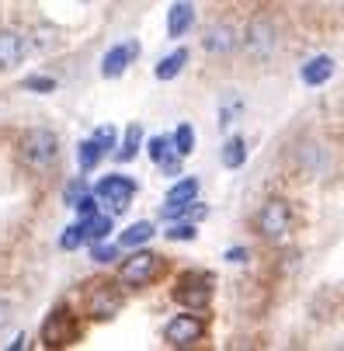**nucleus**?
<instances>
[{
    "mask_svg": "<svg viewBox=\"0 0 344 351\" xmlns=\"http://www.w3.org/2000/svg\"><path fill=\"white\" fill-rule=\"evenodd\" d=\"M18 160L35 174L49 171L60 160V136L53 129H28L18 139Z\"/></svg>",
    "mask_w": 344,
    "mask_h": 351,
    "instance_id": "1",
    "label": "nucleus"
},
{
    "mask_svg": "<svg viewBox=\"0 0 344 351\" xmlns=\"http://www.w3.org/2000/svg\"><path fill=\"white\" fill-rule=\"evenodd\" d=\"M174 299L188 310H206L212 299V275L206 271H184L174 285Z\"/></svg>",
    "mask_w": 344,
    "mask_h": 351,
    "instance_id": "2",
    "label": "nucleus"
},
{
    "mask_svg": "<svg viewBox=\"0 0 344 351\" xmlns=\"http://www.w3.org/2000/svg\"><path fill=\"white\" fill-rule=\"evenodd\" d=\"M160 268H164V261H160V254H153V250H136L132 258H125L122 261V268H119V282L122 285H150L157 275H160Z\"/></svg>",
    "mask_w": 344,
    "mask_h": 351,
    "instance_id": "3",
    "label": "nucleus"
},
{
    "mask_svg": "<svg viewBox=\"0 0 344 351\" xmlns=\"http://www.w3.org/2000/svg\"><path fill=\"white\" fill-rule=\"evenodd\" d=\"M288 226H292L288 202H285V198H268V202L261 206V213H258V233L265 240H282L288 233Z\"/></svg>",
    "mask_w": 344,
    "mask_h": 351,
    "instance_id": "4",
    "label": "nucleus"
},
{
    "mask_svg": "<svg viewBox=\"0 0 344 351\" xmlns=\"http://www.w3.org/2000/svg\"><path fill=\"white\" fill-rule=\"evenodd\" d=\"M73 341H77V320L66 306H56L42 324V344L45 348H66Z\"/></svg>",
    "mask_w": 344,
    "mask_h": 351,
    "instance_id": "5",
    "label": "nucleus"
},
{
    "mask_svg": "<svg viewBox=\"0 0 344 351\" xmlns=\"http://www.w3.org/2000/svg\"><path fill=\"white\" fill-rule=\"evenodd\" d=\"M94 195L101 198V202H108L112 213H125L132 195H136V181L125 178V174H108V178H101L94 184Z\"/></svg>",
    "mask_w": 344,
    "mask_h": 351,
    "instance_id": "6",
    "label": "nucleus"
},
{
    "mask_svg": "<svg viewBox=\"0 0 344 351\" xmlns=\"http://www.w3.org/2000/svg\"><path fill=\"white\" fill-rule=\"evenodd\" d=\"M202 334H206V320L202 317H191V313H181V317H174L164 327V341L171 348H191L195 341H202Z\"/></svg>",
    "mask_w": 344,
    "mask_h": 351,
    "instance_id": "7",
    "label": "nucleus"
},
{
    "mask_svg": "<svg viewBox=\"0 0 344 351\" xmlns=\"http://www.w3.org/2000/svg\"><path fill=\"white\" fill-rule=\"evenodd\" d=\"M243 49H247V56H268L275 49V25L268 14H258L247 28V35H243Z\"/></svg>",
    "mask_w": 344,
    "mask_h": 351,
    "instance_id": "8",
    "label": "nucleus"
},
{
    "mask_svg": "<svg viewBox=\"0 0 344 351\" xmlns=\"http://www.w3.org/2000/svg\"><path fill=\"white\" fill-rule=\"evenodd\" d=\"M122 310V292L115 285H97L87 299V317L90 320H112Z\"/></svg>",
    "mask_w": 344,
    "mask_h": 351,
    "instance_id": "9",
    "label": "nucleus"
},
{
    "mask_svg": "<svg viewBox=\"0 0 344 351\" xmlns=\"http://www.w3.org/2000/svg\"><path fill=\"white\" fill-rule=\"evenodd\" d=\"M139 56V42H119V45H112L108 53H105V60H101V77H108V80H115V77H122L129 66H132V60Z\"/></svg>",
    "mask_w": 344,
    "mask_h": 351,
    "instance_id": "10",
    "label": "nucleus"
},
{
    "mask_svg": "<svg viewBox=\"0 0 344 351\" xmlns=\"http://www.w3.org/2000/svg\"><path fill=\"white\" fill-rule=\"evenodd\" d=\"M236 42H240V35H236V28H233L230 21H216V25L202 35V49H206V53H212V56L233 53Z\"/></svg>",
    "mask_w": 344,
    "mask_h": 351,
    "instance_id": "11",
    "label": "nucleus"
},
{
    "mask_svg": "<svg viewBox=\"0 0 344 351\" xmlns=\"http://www.w3.org/2000/svg\"><path fill=\"white\" fill-rule=\"evenodd\" d=\"M28 53V38L14 28H0V70H14Z\"/></svg>",
    "mask_w": 344,
    "mask_h": 351,
    "instance_id": "12",
    "label": "nucleus"
},
{
    "mask_svg": "<svg viewBox=\"0 0 344 351\" xmlns=\"http://www.w3.org/2000/svg\"><path fill=\"white\" fill-rule=\"evenodd\" d=\"M299 77H303L306 87H320V84H327V80L334 77V60L320 53V56H313V60L303 63V73H299Z\"/></svg>",
    "mask_w": 344,
    "mask_h": 351,
    "instance_id": "13",
    "label": "nucleus"
},
{
    "mask_svg": "<svg viewBox=\"0 0 344 351\" xmlns=\"http://www.w3.org/2000/svg\"><path fill=\"white\" fill-rule=\"evenodd\" d=\"M191 25H195V8H191V0H177V4L171 8V14H167V35L177 38V35H184Z\"/></svg>",
    "mask_w": 344,
    "mask_h": 351,
    "instance_id": "14",
    "label": "nucleus"
},
{
    "mask_svg": "<svg viewBox=\"0 0 344 351\" xmlns=\"http://www.w3.org/2000/svg\"><path fill=\"white\" fill-rule=\"evenodd\" d=\"M153 233H157V226H153L150 219H139V223H132L129 230H122L119 247H143V243L153 240Z\"/></svg>",
    "mask_w": 344,
    "mask_h": 351,
    "instance_id": "15",
    "label": "nucleus"
},
{
    "mask_svg": "<svg viewBox=\"0 0 344 351\" xmlns=\"http://www.w3.org/2000/svg\"><path fill=\"white\" fill-rule=\"evenodd\" d=\"M188 202H199V178H181L167 191V206H188Z\"/></svg>",
    "mask_w": 344,
    "mask_h": 351,
    "instance_id": "16",
    "label": "nucleus"
},
{
    "mask_svg": "<svg viewBox=\"0 0 344 351\" xmlns=\"http://www.w3.org/2000/svg\"><path fill=\"white\" fill-rule=\"evenodd\" d=\"M139 149H143V129L139 125H129L125 136H122V146L115 149V160L119 164H129V160L139 157Z\"/></svg>",
    "mask_w": 344,
    "mask_h": 351,
    "instance_id": "17",
    "label": "nucleus"
},
{
    "mask_svg": "<svg viewBox=\"0 0 344 351\" xmlns=\"http://www.w3.org/2000/svg\"><path fill=\"white\" fill-rule=\"evenodd\" d=\"M184 63H188V49H174V53H167V56L157 63V70H153V73H157V80H164V84H167V80H174V77L184 70Z\"/></svg>",
    "mask_w": 344,
    "mask_h": 351,
    "instance_id": "18",
    "label": "nucleus"
},
{
    "mask_svg": "<svg viewBox=\"0 0 344 351\" xmlns=\"http://www.w3.org/2000/svg\"><path fill=\"white\" fill-rule=\"evenodd\" d=\"M108 154V149L101 146V143H97L94 136L90 139H84L80 146H77V160H80V171H94L97 164H101V157Z\"/></svg>",
    "mask_w": 344,
    "mask_h": 351,
    "instance_id": "19",
    "label": "nucleus"
},
{
    "mask_svg": "<svg viewBox=\"0 0 344 351\" xmlns=\"http://www.w3.org/2000/svg\"><path fill=\"white\" fill-rule=\"evenodd\" d=\"M80 223H84L87 243H97V240H105V237L112 233V216H101V213H94V216H87V219H80Z\"/></svg>",
    "mask_w": 344,
    "mask_h": 351,
    "instance_id": "20",
    "label": "nucleus"
},
{
    "mask_svg": "<svg viewBox=\"0 0 344 351\" xmlns=\"http://www.w3.org/2000/svg\"><path fill=\"white\" fill-rule=\"evenodd\" d=\"M243 160H247V143H243L240 136H233V139H226L223 143V167H243Z\"/></svg>",
    "mask_w": 344,
    "mask_h": 351,
    "instance_id": "21",
    "label": "nucleus"
},
{
    "mask_svg": "<svg viewBox=\"0 0 344 351\" xmlns=\"http://www.w3.org/2000/svg\"><path fill=\"white\" fill-rule=\"evenodd\" d=\"M164 237L171 240V243H188V240H195L199 237V230H195V223L191 219H177V223H171V230H164Z\"/></svg>",
    "mask_w": 344,
    "mask_h": 351,
    "instance_id": "22",
    "label": "nucleus"
},
{
    "mask_svg": "<svg viewBox=\"0 0 344 351\" xmlns=\"http://www.w3.org/2000/svg\"><path fill=\"white\" fill-rule=\"evenodd\" d=\"M171 143H174V149L181 157H191V149H195V129L184 122V125H177V132L171 136Z\"/></svg>",
    "mask_w": 344,
    "mask_h": 351,
    "instance_id": "23",
    "label": "nucleus"
},
{
    "mask_svg": "<svg viewBox=\"0 0 344 351\" xmlns=\"http://www.w3.org/2000/svg\"><path fill=\"white\" fill-rule=\"evenodd\" d=\"M146 154H150V160H164L167 154H174V143H171V136H153L150 143H146Z\"/></svg>",
    "mask_w": 344,
    "mask_h": 351,
    "instance_id": "24",
    "label": "nucleus"
},
{
    "mask_svg": "<svg viewBox=\"0 0 344 351\" xmlns=\"http://www.w3.org/2000/svg\"><path fill=\"white\" fill-rule=\"evenodd\" d=\"M21 90H32V94H53V90H56V80H53V77H25V80H21Z\"/></svg>",
    "mask_w": 344,
    "mask_h": 351,
    "instance_id": "25",
    "label": "nucleus"
},
{
    "mask_svg": "<svg viewBox=\"0 0 344 351\" xmlns=\"http://www.w3.org/2000/svg\"><path fill=\"white\" fill-rule=\"evenodd\" d=\"M80 243H87V237H84V223L66 226V233L60 237V247H63V250H77Z\"/></svg>",
    "mask_w": 344,
    "mask_h": 351,
    "instance_id": "26",
    "label": "nucleus"
},
{
    "mask_svg": "<svg viewBox=\"0 0 344 351\" xmlns=\"http://www.w3.org/2000/svg\"><path fill=\"white\" fill-rule=\"evenodd\" d=\"M119 250H122V247H105L101 240H97V243H90V258H94L97 265H112V261L119 258Z\"/></svg>",
    "mask_w": 344,
    "mask_h": 351,
    "instance_id": "27",
    "label": "nucleus"
},
{
    "mask_svg": "<svg viewBox=\"0 0 344 351\" xmlns=\"http://www.w3.org/2000/svg\"><path fill=\"white\" fill-rule=\"evenodd\" d=\"M84 195H87V184H84V178H77V181H70V184H66V191H63V202H66V206H77Z\"/></svg>",
    "mask_w": 344,
    "mask_h": 351,
    "instance_id": "28",
    "label": "nucleus"
},
{
    "mask_svg": "<svg viewBox=\"0 0 344 351\" xmlns=\"http://www.w3.org/2000/svg\"><path fill=\"white\" fill-rule=\"evenodd\" d=\"M97 202H101V198H97L94 191H87L73 209H77V216H80V219H87V216H94V213H97Z\"/></svg>",
    "mask_w": 344,
    "mask_h": 351,
    "instance_id": "29",
    "label": "nucleus"
},
{
    "mask_svg": "<svg viewBox=\"0 0 344 351\" xmlns=\"http://www.w3.org/2000/svg\"><path fill=\"white\" fill-rule=\"evenodd\" d=\"M181 160H184V157L174 149V154H167V157L160 160V171H164V174H171V178H177V174H181Z\"/></svg>",
    "mask_w": 344,
    "mask_h": 351,
    "instance_id": "30",
    "label": "nucleus"
},
{
    "mask_svg": "<svg viewBox=\"0 0 344 351\" xmlns=\"http://www.w3.org/2000/svg\"><path fill=\"white\" fill-rule=\"evenodd\" d=\"M38 35H42V38H35V45H38V49H53V45L60 42V32H56V28H49V25H45V28H38Z\"/></svg>",
    "mask_w": 344,
    "mask_h": 351,
    "instance_id": "31",
    "label": "nucleus"
},
{
    "mask_svg": "<svg viewBox=\"0 0 344 351\" xmlns=\"http://www.w3.org/2000/svg\"><path fill=\"white\" fill-rule=\"evenodd\" d=\"M94 139L101 143L105 149H112V146H115V129H112V125H97V129H94Z\"/></svg>",
    "mask_w": 344,
    "mask_h": 351,
    "instance_id": "32",
    "label": "nucleus"
},
{
    "mask_svg": "<svg viewBox=\"0 0 344 351\" xmlns=\"http://www.w3.org/2000/svg\"><path fill=\"white\" fill-rule=\"evenodd\" d=\"M247 258H251L247 247H230V250H226V261H230V265H243Z\"/></svg>",
    "mask_w": 344,
    "mask_h": 351,
    "instance_id": "33",
    "label": "nucleus"
},
{
    "mask_svg": "<svg viewBox=\"0 0 344 351\" xmlns=\"http://www.w3.org/2000/svg\"><path fill=\"white\" fill-rule=\"evenodd\" d=\"M8 320H11V306L4 303V299H0V330L8 327Z\"/></svg>",
    "mask_w": 344,
    "mask_h": 351,
    "instance_id": "34",
    "label": "nucleus"
},
{
    "mask_svg": "<svg viewBox=\"0 0 344 351\" xmlns=\"http://www.w3.org/2000/svg\"><path fill=\"white\" fill-rule=\"evenodd\" d=\"M25 341H28V337H25V334H18V337H14V341H11V348H14V351H18V348H25Z\"/></svg>",
    "mask_w": 344,
    "mask_h": 351,
    "instance_id": "35",
    "label": "nucleus"
}]
</instances>
